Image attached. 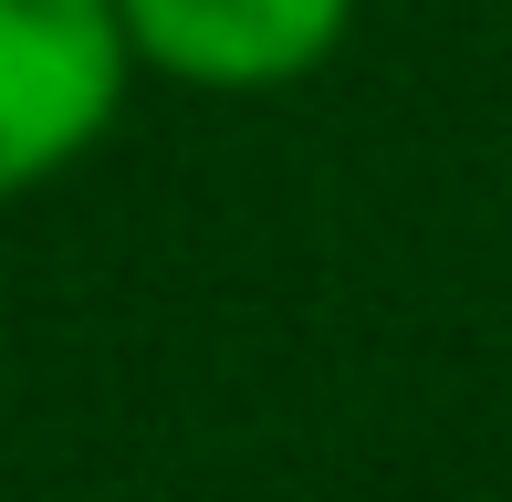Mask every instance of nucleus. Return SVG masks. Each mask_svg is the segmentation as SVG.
<instances>
[{"mask_svg":"<svg viewBox=\"0 0 512 502\" xmlns=\"http://www.w3.org/2000/svg\"><path fill=\"white\" fill-rule=\"evenodd\" d=\"M115 11H126L136 63L209 95H262L335 53L356 0H115Z\"/></svg>","mask_w":512,"mask_h":502,"instance_id":"nucleus-2","label":"nucleus"},{"mask_svg":"<svg viewBox=\"0 0 512 502\" xmlns=\"http://www.w3.org/2000/svg\"><path fill=\"white\" fill-rule=\"evenodd\" d=\"M136 42L115 0H0V199L63 178L115 126Z\"/></svg>","mask_w":512,"mask_h":502,"instance_id":"nucleus-1","label":"nucleus"}]
</instances>
